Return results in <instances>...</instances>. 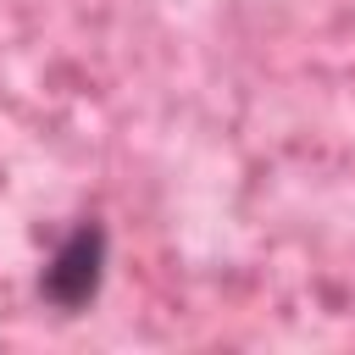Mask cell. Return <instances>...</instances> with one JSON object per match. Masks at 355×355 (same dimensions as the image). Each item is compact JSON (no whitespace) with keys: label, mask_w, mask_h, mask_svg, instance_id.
Listing matches in <instances>:
<instances>
[{"label":"cell","mask_w":355,"mask_h":355,"mask_svg":"<svg viewBox=\"0 0 355 355\" xmlns=\"http://www.w3.org/2000/svg\"><path fill=\"white\" fill-rule=\"evenodd\" d=\"M105 277H111V227L100 216H78L50 244V255H44V266L33 277V294L55 316H83L100 300Z\"/></svg>","instance_id":"6da1fadb"}]
</instances>
